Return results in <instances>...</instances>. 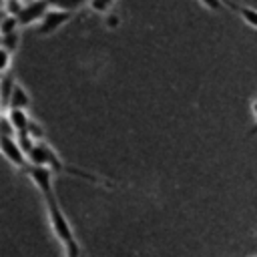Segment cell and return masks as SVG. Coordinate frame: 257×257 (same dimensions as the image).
Segmentation results:
<instances>
[{"instance_id": "obj_17", "label": "cell", "mask_w": 257, "mask_h": 257, "mask_svg": "<svg viewBox=\"0 0 257 257\" xmlns=\"http://www.w3.org/2000/svg\"><path fill=\"white\" fill-rule=\"evenodd\" d=\"M225 2H229V0H225Z\"/></svg>"}, {"instance_id": "obj_16", "label": "cell", "mask_w": 257, "mask_h": 257, "mask_svg": "<svg viewBox=\"0 0 257 257\" xmlns=\"http://www.w3.org/2000/svg\"><path fill=\"white\" fill-rule=\"evenodd\" d=\"M251 257H257V255H251Z\"/></svg>"}, {"instance_id": "obj_4", "label": "cell", "mask_w": 257, "mask_h": 257, "mask_svg": "<svg viewBox=\"0 0 257 257\" xmlns=\"http://www.w3.org/2000/svg\"><path fill=\"white\" fill-rule=\"evenodd\" d=\"M48 8H50L48 0H28V2H24L20 14L16 16L18 24L20 26H28V24H34V22L38 24L44 18V14L48 12Z\"/></svg>"}, {"instance_id": "obj_10", "label": "cell", "mask_w": 257, "mask_h": 257, "mask_svg": "<svg viewBox=\"0 0 257 257\" xmlns=\"http://www.w3.org/2000/svg\"><path fill=\"white\" fill-rule=\"evenodd\" d=\"M28 137L34 141V143H40V141H44V131H42V126L32 118L30 120V124H28Z\"/></svg>"}, {"instance_id": "obj_5", "label": "cell", "mask_w": 257, "mask_h": 257, "mask_svg": "<svg viewBox=\"0 0 257 257\" xmlns=\"http://www.w3.org/2000/svg\"><path fill=\"white\" fill-rule=\"evenodd\" d=\"M30 106V94L26 92V88L16 82L14 88H12V94H10V100H8V108H18V110H28Z\"/></svg>"}, {"instance_id": "obj_7", "label": "cell", "mask_w": 257, "mask_h": 257, "mask_svg": "<svg viewBox=\"0 0 257 257\" xmlns=\"http://www.w3.org/2000/svg\"><path fill=\"white\" fill-rule=\"evenodd\" d=\"M90 0H48V4L52 8H60V10H66V12H76L78 8L86 6Z\"/></svg>"}, {"instance_id": "obj_9", "label": "cell", "mask_w": 257, "mask_h": 257, "mask_svg": "<svg viewBox=\"0 0 257 257\" xmlns=\"http://www.w3.org/2000/svg\"><path fill=\"white\" fill-rule=\"evenodd\" d=\"M2 46H4L6 50L14 52V50H16V46H18V30L2 34Z\"/></svg>"}, {"instance_id": "obj_14", "label": "cell", "mask_w": 257, "mask_h": 257, "mask_svg": "<svg viewBox=\"0 0 257 257\" xmlns=\"http://www.w3.org/2000/svg\"><path fill=\"white\" fill-rule=\"evenodd\" d=\"M6 16H8V12H6L4 8H0V24L4 22V18H6Z\"/></svg>"}, {"instance_id": "obj_1", "label": "cell", "mask_w": 257, "mask_h": 257, "mask_svg": "<svg viewBox=\"0 0 257 257\" xmlns=\"http://www.w3.org/2000/svg\"><path fill=\"white\" fill-rule=\"evenodd\" d=\"M28 159H30V165H38V167H46L52 175H72V177H82V179H88V181H98V177L82 171V169H76V167H70L66 165L58 155L56 151L46 143V141H40V143H34L32 151L28 153Z\"/></svg>"}, {"instance_id": "obj_15", "label": "cell", "mask_w": 257, "mask_h": 257, "mask_svg": "<svg viewBox=\"0 0 257 257\" xmlns=\"http://www.w3.org/2000/svg\"><path fill=\"white\" fill-rule=\"evenodd\" d=\"M0 118H2V108H0Z\"/></svg>"}, {"instance_id": "obj_12", "label": "cell", "mask_w": 257, "mask_h": 257, "mask_svg": "<svg viewBox=\"0 0 257 257\" xmlns=\"http://www.w3.org/2000/svg\"><path fill=\"white\" fill-rule=\"evenodd\" d=\"M205 8H209V10H213V12H221V10H225L227 8V2L225 0H199Z\"/></svg>"}, {"instance_id": "obj_11", "label": "cell", "mask_w": 257, "mask_h": 257, "mask_svg": "<svg viewBox=\"0 0 257 257\" xmlns=\"http://www.w3.org/2000/svg\"><path fill=\"white\" fill-rule=\"evenodd\" d=\"M10 60H12V52L6 50L4 46H0V74H4L10 66Z\"/></svg>"}, {"instance_id": "obj_6", "label": "cell", "mask_w": 257, "mask_h": 257, "mask_svg": "<svg viewBox=\"0 0 257 257\" xmlns=\"http://www.w3.org/2000/svg\"><path fill=\"white\" fill-rule=\"evenodd\" d=\"M227 6L229 8H233L249 26H253V28H257V10L255 8H249V6H237V4H231V2H227Z\"/></svg>"}, {"instance_id": "obj_8", "label": "cell", "mask_w": 257, "mask_h": 257, "mask_svg": "<svg viewBox=\"0 0 257 257\" xmlns=\"http://www.w3.org/2000/svg\"><path fill=\"white\" fill-rule=\"evenodd\" d=\"M114 2H116V0H90V2H88V8H90L92 12H96V14H106V12L114 6Z\"/></svg>"}, {"instance_id": "obj_2", "label": "cell", "mask_w": 257, "mask_h": 257, "mask_svg": "<svg viewBox=\"0 0 257 257\" xmlns=\"http://www.w3.org/2000/svg\"><path fill=\"white\" fill-rule=\"evenodd\" d=\"M0 153L2 157L18 171L26 173L30 167V159L26 155V151L22 149V145L18 143L16 137H0Z\"/></svg>"}, {"instance_id": "obj_13", "label": "cell", "mask_w": 257, "mask_h": 257, "mask_svg": "<svg viewBox=\"0 0 257 257\" xmlns=\"http://www.w3.org/2000/svg\"><path fill=\"white\" fill-rule=\"evenodd\" d=\"M251 112H253V131H251V135H255L257 133V98L251 102Z\"/></svg>"}, {"instance_id": "obj_3", "label": "cell", "mask_w": 257, "mask_h": 257, "mask_svg": "<svg viewBox=\"0 0 257 257\" xmlns=\"http://www.w3.org/2000/svg\"><path fill=\"white\" fill-rule=\"evenodd\" d=\"M72 18V12H66V10H60V8H48V12L44 14V18L38 22L36 26V32L40 36H50L54 32H58L68 20Z\"/></svg>"}]
</instances>
